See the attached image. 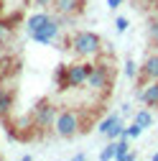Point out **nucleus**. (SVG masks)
I'll list each match as a JSON object with an SVG mask.
<instances>
[{"label":"nucleus","instance_id":"nucleus-1","mask_svg":"<svg viewBox=\"0 0 158 161\" xmlns=\"http://www.w3.org/2000/svg\"><path fill=\"white\" fill-rule=\"evenodd\" d=\"M71 51L76 56H100L102 54V38L94 31H76L71 36Z\"/></svg>","mask_w":158,"mask_h":161},{"label":"nucleus","instance_id":"nucleus-2","mask_svg":"<svg viewBox=\"0 0 158 161\" xmlns=\"http://www.w3.org/2000/svg\"><path fill=\"white\" fill-rule=\"evenodd\" d=\"M79 130H82V115H79V110H74V108L59 110V115L54 120V133L59 138H74Z\"/></svg>","mask_w":158,"mask_h":161},{"label":"nucleus","instance_id":"nucleus-3","mask_svg":"<svg viewBox=\"0 0 158 161\" xmlns=\"http://www.w3.org/2000/svg\"><path fill=\"white\" fill-rule=\"evenodd\" d=\"M56 115H59V110H56V105L51 100H41V103L33 108V125L41 128V130H49V128H54Z\"/></svg>","mask_w":158,"mask_h":161},{"label":"nucleus","instance_id":"nucleus-4","mask_svg":"<svg viewBox=\"0 0 158 161\" xmlns=\"http://www.w3.org/2000/svg\"><path fill=\"white\" fill-rule=\"evenodd\" d=\"M110 79H112V74H110V69H107L105 62H94V64H89L87 87H92V90H107Z\"/></svg>","mask_w":158,"mask_h":161},{"label":"nucleus","instance_id":"nucleus-5","mask_svg":"<svg viewBox=\"0 0 158 161\" xmlns=\"http://www.w3.org/2000/svg\"><path fill=\"white\" fill-rule=\"evenodd\" d=\"M87 74H89V64H84V62L66 64V90L87 85Z\"/></svg>","mask_w":158,"mask_h":161},{"label":"nucleus","instance_id":"nucleus-6","mask_svg":"<svg viewBox=\"0 0 158 161\" xmlns=\"http://www.w3.org/2000/svg\"><path fill=\"white\" fill-rule=\"evenodd\" d=\"M59 31H61V23H59L56 18H51L46 26H41L38 31H33L31 38H33L36 44H44V46H46V44H54L56 38H59Z\"/></svg>","mask_w":158,"mask_h":161},{"label":"nucleus","instance_id":"nucleus-7","mask_svg":"<svg viewBox=\"0 0 158 161\" xmlns=\"http://www.w3.org/2000/svg\"><path fill=\"white\" fill-rule=\"evenodd\" d=\"M123 128H125V125H123V120H120L117 113H115V115H107L102 123H100V133L107 136L110 141H117V138H120V136H123Z\"/></svg>","mask_w":158,"mask_h":161},{"label":"nucleus","instance_id":"nucleus-8","mask_svg":"<svg viewBox=\"0 0 158 161\" xmlns=\"http://www.w3.org/2000/svg\"><path fill=\"white\" fill-rule=\"evenodd\" d=\"M153 79H158V51L148 54L140 64V82H153Z\"/></svg>","mask_w":158,"mask_h":161},{"label":"nucleus","instance_id":"nucleus-9","mask_svg":"<svg viewBox=\"0 0 158 161\" xmlns=\"http://www.w3.org/2000/svg\"><path fill=\"white\" fill-rule=\"evenodd\" d=\"M13 105H15V92H13V90H5V87H0V118L10 115Z\"/></svg>","mask_w":158,"mask_h":161},{"label":"nucleus","instance_id":"nucleus-10","mask_svg":"<svg viewBox=\"0 0 158 161\" xmlns=\"http://www.w3.org/2000/svg\"><path fill=\"white\" fill-rule=\"evenodd\" d=\"M140 100L145 103V108H158V79L148 82V87L140 92Z\"/></svg>","mask_w":158,"mask_h":161},{"label":"nucleus","instance_id":"nucleus-11","mask_svg":"<svg viewBox=\"0 0 158 161\" xmlns=\"http://www.w3.org/2000/svg\"><path fill=\"white\" fill-rule=\"evenodd\" d=\"M49 21H51V15H49V13H44V10H41V13H33V15L28 18L26 28H28V33H33V31H38L41 26H46Z\"/></svg>","mask_w":158,"mask_h":161},{"label":"nucleus","instance_id":"nucleus-12","mask_svg":"<svg viewBox=\"0 0 158 161\" xmlns=\"http://www.w3.org/2000/svg\"><path fill=\"white\" fill-rule=\"evenodd\" d=\"M84 0H59V10L61 13H79Z\"/></svg>","mask_w":158,"mask_h":161},{"label":"nucleus","instance_id":"nucleus-13","mask_svg":"<svg viewBox=\"0 0 158 161\" xmlns=\"http://www.w3.org/2000/svg\"><path fill=\"white\" fill-rule=\"evenodd\" d=\"M128 151H130V138L120 136V138H117V156H115V161H125Z\"/></svg>","mask_w":158,"mask_h":161},{"label":"nucleus","instance_id":"nucleus-14","mask_svg":"<svg viewBox=\"0 0 158 161\" xmlns=\"http://www.w3.org/2000/svg\"><path fill=\"white\" fill-rule=\"evenodd\" d=\"M117 156V141H110V143L100 151V161H112Z\"/></svg>","mask_w":158,"mask_h":161},{"label":"nucleus","instance_id":"nucleus-15","mask_svg":"<svg viewBox=\"0 0 158 161\" xmlns=\"http://www.w3.org/2000/svg\"><path fill=\"white\" fill-rule=\"evenodd\" d=\"M143 130H145V128H143V125H138L135 120H133L128 128H123V136H125V138H130V141H135V138H140V133H143Z\"/></svg>","mask_w":158,"mask_h":161},{"label":"nucleus","instance_id":"nucleus-16","mask_svg":"<svg viewBox=\"0 0 158 161\" xmlns=\"http://www.w3.org/2000/svg\"><path fill=\"white\" fill-rule=\"evenodd\" d=\"M135 123L143 125V128H150V125H153V115H150L148 110H138V113H135Z\"/></svg>","mask_w":158,"mask_h":161},{"label":"nucleus","instance_id":"nucleus-17","mask_svg":"<svg viewBox=\"0 0 158 161\" xmlns=\"http://www.w3.org/2000/svg\"><path fill=\"white\" fill-rule=\"evenodd\" d=\"M54 79H56L59 90H66V64H61V67L54 72Z\"/></svg>","mask_w":158,"mask_h":161},{"label":"nucleus","instance_id":"nucleus-18","mask_svg":"<svg viewBox=\"0 0 158 161\" xmlns=\"http://www.w3.org/2000/svg\"><path fill=\"white\" fill-rule=\"evenodd\" d=\"M125 74L133 79V77H140V64L138 62H133V59H128L125 62Z\"/></svg>","mask_w":158,"mask_h":161},{"label":"nucleus","instance_id":"nucleus-19","mask_svg":"<svg viewBox=\"0 0 158 161\" xmlns=\"http://www.w3.org/2000/svg\"><path fill=\"white\" fill-rule=\"evenodd\" d=\"M128 26H130V23H128V18H123V15L115 21V28H117V33H125V31H128Z\"/></svg>","mask_w":158,"mask_h":161},{"label":"nucleus","instance_id":"nucleus-20","mask_svg":"<svg viewBox=\"0 0 158 161\" xmlns=\"http://www.w3.org/2000/svg\"><path fill=\"white\" fill-rule=\"evenodd\" d=\"M5 38H8V26H5L3 21H0V44H3Z\"/></svg>","mask_w":158,"mask_h":161},{"label":"nucleus","instance_id":"nucleus-21","mask_svg":"<svg viewBox=\"0 0 158 161\" xmlns=\"http://www.w3.org/2000/svg\"><path fill=\"white\" fill-rule=\"evenodd\" d=\"M120 5H123V0H107V8H112V10L120 8Z\"/></svg>","mask_w":158,"mask_h":161},{"label":"nucleus","instance_id":"nucleus-22","mask_svg":"<svg viewBox=\"0 0 158 161\" xmlns=\"http://www.w3.org/2000/svg\"><path fill=\"white\" fill-rule=\"evenodd\" d=\"M135 158H138V153L130 148V151H128V156H125V161H135Z\"/></svg>","mask_w":158,"mask_h":161},{"label":"nucleus","instance_id":"nucleus-23","mask_svg":"<svg viewBox=\"0 0 158 161\" xmlns=\"http://www.w3.org/2000/svg\"><path fill=\"white\" fill-rule=\"evenodd\" d=\"M84 158H87V153H82V151H76V153H74V161H84Z\"/></svg>","mask_w":158,"mask_h":161},{"label":"nucleus","instance_id":"nucleus-24","mask_svg":"<svg viewBox=\"0 0 158 161\" xmlns=\"http://www.w3.org/2000/svg\"><path fill=\"white\" fill-rule=\"evenodd\" d=\"M3 82H5V69H3V64H0V87H3Z\"/></svg>","mask_w":158,"mask_h":161},{"label":"nucleus","instance_id":"nucleus-25","mask_svg":"<svg viewBox=\"0 0 158 161\" xmlns=\"http://www.w3.org/2000/svg\"><path fill=\"white\" fill-rule=\"evenodd\" d=\"M153 44H155V49H158V33H155V36H153Z\"/></svg>","mask_w":158,"mask_h":161},{"label":"nucleus","instance_id":"nucleus-26","mask_svg":"<svg viewBox=\"0 0 158 161\" xmlns=\"http://www.w3.org/2000/svg\"><path fill=\"white\" fill-rule=\"evenodd\" d=\"M150 158H153V161H158V151H155V153H153V156H150Z\"/></svg>","mask_w":158,"mask_h":161},{"label":"nucleus","instance_id":"nucleus-27","mask_svg":"<svg viewBox=\"0 0 158 161\" xmlns=\"http://www.w3.org/2000/svg\"><path fill=\"white\" fill-rule=\"evenodd\" d=\"M0 158H3V156H0Z\"/></svg>","mask_w":158,"mask_h":161}]
</instances>
